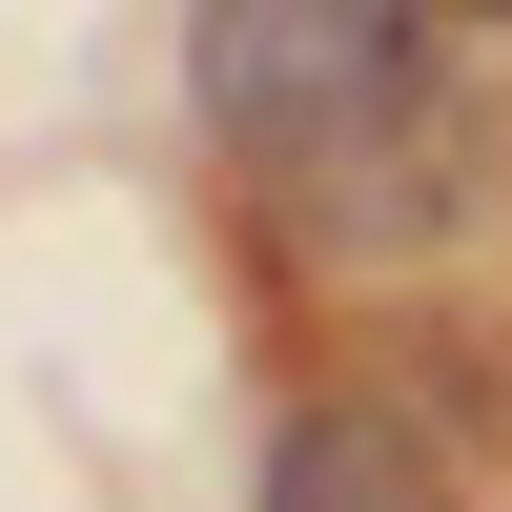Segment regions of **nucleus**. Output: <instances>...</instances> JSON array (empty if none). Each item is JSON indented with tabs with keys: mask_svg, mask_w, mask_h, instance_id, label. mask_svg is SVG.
I'll use <instances>...</instances> for the list:
<instances>
[{
	"mask_svg": "<svg viewBox=\"0 0 512 512\" xmlns=\"http://www.w3.org/2000/svg\"><path fill=\"white\" fill-rule=\"evenodd\" d=\"M185 82H205V123H226V164L308 246H349V267L451 246L492 205L472 62H451L431 21H390V0H226V21H185Z\"/></svg>",
	"mask_w": 512,
	"mask_h": 512,
	"instance_id": "obj_1",
	"label": "nucleus"
},
{
	"mask_svg": "<svg viewBox=\"0 0 512 512\" xmlns=\"http://www.w3.org/2000/svg\"><path fill=\"white\" fill-rule=\"evenodd\" d=\"M267 512H472V472H451L410 410H369V390H308L267 431Z\"/></svg>",
	"mask_w": 512,
	"mask_h": 512,
	"instance_id": "obj_2",
	"label": "nucleus"
}]
</instances>
